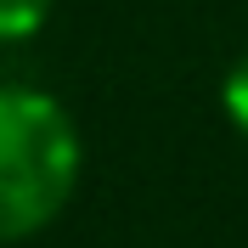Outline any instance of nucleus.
I'll return each instance as SVG.
<instances>
[{
	"label": "nucleus",
	"mask_w": 248,
	"mask_h": 248,
	"mask_svg": "<svg viewBox=\"0 0 248 248\" xmlns=\"http://www.w3.org/2000/svg\"><path fill=\"white\" fill-rule=\"evenodd\" d=\"M51 6H57V0H0V46L40 34L46 17H51Z\"/></svg>",
	"instance_id": "2"
},
{
	"label": "nucleus",
	"mask_w": 248,
	"mask_h": 248,
	"mask_svg": "<svg viewBox=\"0 0 248 248\" xmlns=\"http://www.w3.org/2000/svg\"><path fill=\"white\" fill-rule=\"evenodd\" d=\"M220 102H226V119L237 124L248 136V57H237V68L226 74V85H220Z\"/></svg>",
	"instance_id": "3"
},
{
	"label": "nucleus",
	"mask_w": 248,
	"mask_h": 248,
	"mask_svg": "<svg viewBox=\"0 0 248 248\" xmlns=\"http://www.w3.org/2000/svg\"><path fill=\"white\" fill-rule=\"evenodd\" d=\"M85 141L40 85H0V248L29 243L74 203Z\"/></svg>",
	"instance_id": "1"
}]
</instances>
